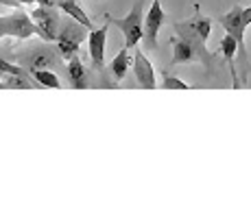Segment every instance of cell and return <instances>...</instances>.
<instances>
[{"instance_id": "obj_12", "label": "cell", "mask_w": 251, "mask_h": 218, "mask_svg": "<svg viewBox=\"0 0 251 218\" xmlns=\"http://www.w3.org/2000/svg\"><path fill=\"white\" fill-rule=\"evenodd\" d=\"M66 70H68V81H70L72 87H76V90H83V87L90 85V74H88V70H85V66H83V61H81L79 55L70 57Z\"/></svg>"}, {"instance_id": "obj_14", "label": "cell", "mask_w": 251, "mask_h": 218, "mask_svg": "<svg viewBox=\"0 0 251 218\" xmlns=\"http://www.w3.org/2000/svg\"><path fill=\"white\" fill-rule=\"evenodd\" d=\"M129 68H131V52H129V48H123V50H118V55L114 57L112 66H109V72H112L114 83L123 81V76L127 74Z\"/></svg>"}, {"instance_id": "obj_11", "label": "cell", "mask_w": 251, "mask_h": 218, "mask_svg": "<svg viewBox=\"0 0 251 218\" xmlns=\"http://www.w3.org/2000/svg\"><path fill=\"white\" fill-rule=\"evenodd\" d=\"M219 52L223 55V59L227 61V68H229V74H231V85L238 90L240 85V81H238V70H236V64H234V57H236V52H238V44H236V40L231 35H225L223 40H221L219 44Z\"/></svg>"}, {"instance_id": "obj_9", "label": "cell", "mask_w": 251, "mask_h": 218, "mask_svg": "<svg viewBox=\"0 0 251 218\" xmlns=\"http://www.w3.org/2000/svg\"><path fill=\"white\" fill-rule=\"evenodd\" d=\"M107 31H109V22H105L100 28H92L88 35L90 59H92V66L99 72L105 70V42H107Z\"/></svg>"}, {"instance_id": "obj_13", "label": "cell", "mask_w": 251, "mask_h": 218, "mask_svg": "<svg viewBox=\"0 0 251 218\" xmlns=\"http://www.w3.org/2000/svg\"><path fill=\"white\" fill-rule=\"evenodd\" d=\"M55 7L59 9V11H64L68 18H72V20L81 22L85 28H88V31H92V28H94V26H92V20H90L88 16H85V11L75 2V0H55Z\"/></svg>"}, {"instance_id": "obj_17", "label": "cell", "mask_w": 251, "mask_h": 218, "mask_svg": "<svg viewBox=\"0 0 251 218\" xmlns=\"http://www.w3.org/2000/svg\"><path fill=\"white\" fill-rule=\"evenodd\" d=\"M26 2H37L46 4V7H55V0H0V4H9V7H22Z\"/></svg>"}, {"instance_id": "obj_10", "label": "cell", "mask_w": 251, "mask_h": 218, "mask_svg": "<svg viewBox=\"0 0 251 218\" xmlns=\"http://www.w3.org/2000/svg\"><path fill=\"white\" fill-rule=\"evenodd\" d=\"M133 76H136L138 87H142V90H153V87H157L153 64L144 57L142 50H133Z\"/></svg>"}, {"instance_id": "obj_7", "label": "cell", "mask_w": 251, "mask_h": 218, "mask_svg": "<svg viewBox=\"0 0 251 218\" xmlns=\"http://www.w3.org/2000/svg\"><path fill=\"white\" fill-rule=\"evenodd\" d=\"M31 20L35 22L37 31H40V37L44 42H55L57 37V31H59V24H61V18H59V11L57 7H46V4H40L31 11Z\"/></svg>"}, {"instance_id": "obj_4", "label": "cell", "mask_w": 251, "mask_h": 218, "mask_svg": "<svg viewBox=\"0 0 251 218\" xmlns=\"http://www.w3.org/2000/svg\"><path fill=\"white\" fill-rule=\"evenodd\" d=\"M85 35H88V28H85L81 22L72 20V18H70V20L61 22L59 24V31H57V37H55L57 50H59L61 59L68 61L70 57L79 55L81 44H83Z\"/></svg>"}, {"instance_id": "obj_18", "label": "cell", "mask_w": 251, "mask_h": 218, "mask_svg": "<svg viewBox=\"0 0 251 218\" xmlns=\"http://www.w3.org/2000/svg\"><path fill=\"white\" fill-rule=\"evenodd\" d=\"M7 35V33H4V26H2V20H0V40H2V37Z\"/></svg>"}, {"instance_id": "obj_2", "label": "cell", "mask_w": 251, "mask_h": 218, "mask_svg": "<svg viewBox=\"0 0 251 218\" xmlns=\"http://www.w3.org/2000/svg\"><path fill=\"white\" fill-rule=\"evenodd\" d=\"M219 24L227 31V35H231L238 44V55H240V64H243V70L247 74L249 68V59H247V46H245V31L251 24V7L243 9V7H234L231 11H227L225 16L219 18Z\"/></svg>"}, {"instance_id": "obj_16", "label": "cell", "mask_w": 251, "mask_h": 218, "mask_svg": "<svg viewBox=\"0 0 251 218\" xmlns=\"http://www.w3.org/2000/svg\"><path fill=\"white\" fill-rule=\"evenodd\" d=\"M162 87H166V90H190V85L186 81L173 76L168 70H162Z\"/></svg>"}, {"instance_id": "obj_15", "label": "cell", "mask_w": 251, "mask_h": 218, "mask_svg": "<svg viewBox=\"0 0 251 218\" xmlns=\"http://www.w3.org/2000/svg\"><path fill=\"white\" fill-rule=\"evenodd\" d=\"M28 72H31V76H33V79H35L42 87H52V90H59V87H61L59 76H57L52 70L40 68V70H28Z\"/></svg>"}, {"instance_id": "obj_5", "label": "cell", "mask_w": 251, "mask_h": 218, "mask_svg": "<svg viewBox=\"0 0 251 218\" xmlns=\"http://www.w3.org/2000/svg\"><path fill=\"white\" fill-rule=\"evenodd\" d=\"M142 7H144V0H138L136 7L127 13L125 18H112L109 13H105V22L114 24L116 28H120L125 35V48H136L138 42L142 40Z\"/></svg>"}, {"instance_id": "obj_6", "label": "cell", "mask_w": 251, "mask_h": 218, "mask_svg": "<svg viewBox=\"0 0 251 218\" xmlns=\"http://www.w3.org/2000/svg\"><path fill=\"white\" fill-rule=\"evenodd\" d=\"M166 11L162 9V0H153L149 13L142 18V40L149 50H157V33L162 24H166Z\"/></svg>"}, {"instance_id": "obj_8", "label": "cell", "mask_w": 251, "mask_h": 218, "mask_svg": "<svg viewBox=\"0 0 251 218\" xmlns=\"http://www.w3.org/2000/svg\"><path fill=\"white\" fill-rule=\"evenodd\" d=\"M0 20H2L4 33L11 37H18V40H28V37H33V35H40L35 22H33L31 16H26L22 9L13 11L11 16H0Z\"/></svg>"}, {"instance_id": "obj_19", "label": "cell", "mask_w": 251, "mask_h": 218, "mask_svg": "<svg viewBox=\"0 0 251 218\" xmlns=\"http://www.w3.org/2000/svg\"><path fill=\"white\" fill-rule=\"evenodd\" d=\"M0 90H4V85H2V81H0Z\"/></svg>"}, {"instance_id": "obj_3", "label": "cell", "mask_w": 251, "mask_h": 218, "mask_svg": "<svg viewBox=\"0 0 251 218\" xmlns=\"http://www.w3.org/2000/svg\"><path fill=\"white\" fill-rule=\"evenodd\" d=\"M16 57H18V61H20V66L26 68V70H40V68L55 70V68L61 66L59 50H57V46H52L50 42L37 44V46H31L28 50L16 52Z\"/></svg>"}, {"instance_id": "obj_1", "label": "cell", "mask_w": 251, "mask_h": 218, "mask_svg": "<svg viewBox=\"0 0 251 218\" xmlns=\"http://www.w3.org/2000/svg\"><path fill=\"white\" fill-rule=\"evenodd\" d=\"M175 37H171L173 44V57H171V66L177 64H192V61H201L205 64L207 70H214L216 61L221 59L219 55H212L207 50V37L212 31V20L205 16H197L192 20L186 22H175Z\"/></svg>"}]
</instances>
